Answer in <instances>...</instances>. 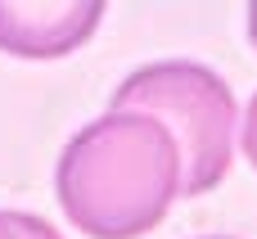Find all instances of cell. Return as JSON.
Segmentation results:
<instances>
[{"mask_svg": "<svg viewBox=\"0 0 257 239\" xmlns=\"http://www.w3.org/2000/svg\"><path fill=\"white\" fill-rule=\"evenodd\" d=\"M248 36H253V45H257V0L248 5Z\"/></svg>", "mask_w": 257, "mask_h": 239, "instance_id": "cell-7", "label": "cell"}, {"mask_svg": "<svg viewBox=\"0 0 257 239\" xmlns=\"http://www.w3.org/2000/svg\"><path fill=\"white\" fill-rule=\"evenodd\" d=\"M244 154L257 167V95L248 99V113H244Z\"/></svg>", "mask_w": 257, "mask_h": 239, "instance_id": "cell-5", "label": "cell"}, {"mask_svg": "<svg viewBox=\"0 0 257 239\" xmlns=\"http://www.w3.org/2000/svg\"><path fill=\"white\" fill-rule=\"evenodd\" d=\"M203 239H230V235H203Z\"/></svg>", "mask_w": 257, "mask_h": 239, "instance_id": "cell-8", "label": "cell"}, {"mask_svg": "<svg viewBox=\"0 0 257 239\" xmlns=\"http://www.w3.org/2000/svg\"><path fill=\"white\" fill-rule=\"evenodd\" d=\"M54 194L90 239H140L181 194L176 145L154 117L108 108L59 154Z\"/></svg>", "mask_w": 257, "mask_h": 239, "instance_id": "cell-1", "label": "cell"}, {"mask_svg": "<svg viewBox=\"0 0 257 239\" xmlns=\"http://www.w3.org/2000/svg\"><path fill=\"white\" fill-rule=\"evenodd\" d=\"M113 113L154 117L181 158V194L199 199L217 190L235 158V95L203 63H149L136 68L108 99Z\"/></svg>", "mask_w": 257, "mask_h": 239, "instance_id": "cell-2", "label": "cell"}, {"mask_svg": "<svg viewBox=\"0 0 257 239\" xmlns=\"http://www.w3.org/2000/svg\"><path fill=\"white\" fill-rule=\"evenodd\" d=\"M99 0H0V50L18 59L72 54L95 27Z\"/></svg>", "mask_w": 257, "mask_h": 239, "instance_id": "cell-3", "label": "cell"}, {"mask_svg": "<svg viewBox=\"0 0 257 239\" xmlns=\"http://www.w3.org/2000/svg\"><path fill=\"white\" fill-rule=\"evenodd\" d=\"M0 239H18V230H14V212H0Z\"/></svg>", "mask_w": 257, "mask_h": 239, "instance_id": "cell-6", "label": "cell"}, {"mask_svg": "<svg viewBox=\"0 0 257 239\" xmlns=\"http://www.w3.org/2000/svg\"><path fill=\"white\" fill-rule=\"evenodd\" d=\"M14 230H18V239H63L50 221H41L32 212H14Z\"/></svg>", "mask_w": 257, "mask_h": 239, "instance_id": "cell-4", "label": "cell"}]
</instances>
